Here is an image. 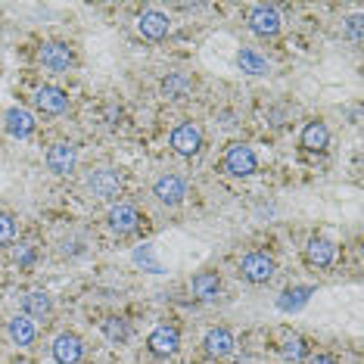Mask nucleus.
Returning a JSON list of instances; mask_svg holds the SVG:
<instances>
[{
  "label": "nucleus",
  "mask_w": 364,
  "mask_h": 364,
  "mask_svg": "<svg viewBox=\"0 0 364 364\" xmlns=\"http://www.w3.org/2000/svg\"><path fill=\"white\" fill-rule=\"evenodd\" d=\"M50 311H53V302H50V296H47V293L35 289V293L26 296V318H41V321H44Z\"/></svg>",
  "instance_id": "22"
},
{
  "label": "nucleus",
  "mask_w": 364,
  "mask_h": 364,
  "mask_svg": "<svg viewBox=\"0 0 364 364\" xmlns=\"http://www.w3.org/2000/svg\"><path fill=\"white\" fill-rule=\"evenodd\" d=\"M103 333H106V339H109L112 346H122V343H128L131 327H128L125 318H115V314H109V318L103 321Z\"/></svg>",
  "instance_id": "23"
},
{
  "label": "nucleus",
  "mask_w": 364,
  "mask_h": 364,
  "mask_svg": "<svg viewBox=\"0 0 364 364\" xmlns=\"http://www.w3.org/2000/svg\"><path fill=\"white\" fill-rule=\"evenodd\" d=\"M137 31L146 41H162L168 35V16L159 13V10H144L137 16Z\"/></svg>",
  "instance_id": "16"
},
{
  "label": "nucleus",
  "mask_w": 364,
  "mask_h": 364,
  "mask_svg": "<svg viewBox=\"0 0 364 364\" xmlns=\"http://www.w3.org/2000/svg\"><path fill=\"white\" fill-rule=\"evenodd\" d=\"M137 225H140V212L134 209V205L119 203V205L109 209V230L112 234L125 237V234H131V230H137Z\"/></svg>",
  "instance_id": "14"
},
{
  "label": "nucleus",
  "mask_w": 364,
  "mask_h": 364,
  "mask_svg": "<svg viewBox=\"0 0 364 364\" xmlns=\"http://www.w3.org/2000/svg\"><path fill=\"white\" fill-rule=\"evenodd\" d=\"M134 264H140V268H146L150 274H162V264L156 262L153 246H140V250H134Z\"/></svg>",
  "instance_id": "26"
},
{
  "label": "nucleus",
  "mask_w": 364,
  "mask_h": 364,
  "mask_svg": "<svg viewBox=\"0 0 364 364\" xmlns=\"http://www.w3.org/2000/svg\"><path fill=\"white\" fill-rule=\"evenodd\" d=\"M35 115H31L28 109H19V106H13L10 112L4 115V128H6V134L10 137H19V140H26L35 134Z\"/></svg>",
  "instance_id": "13"
},
{
  "label": "nucleus",
  "mask_w": 364,
  "mask_h": 364,
  "mask_svg": "<svg viewBox=\"0 0 364 364\" xmlns=\"http://www.w3.org/2000/svg\"><path fill=\"white\" fill-rule=\"evenodd\" d=\"M87 187L97 200H112V196L122 193V175L112 168H97L94 175L87 178Z\"/></svg>",
  "instance_id": "6"
},
{
  "label": "nucleus",
  "mask_w": 364,
  "mask_h": 364,
  "mask_svg": "<svg viewBox=\"0 0 364 364\" xmlns=\"http://www.w3.org/2000/svg\"><path fill=\"white\" fill-rule=\"evenodd\" d=\"M190 289H193V296L200 302H212L221 296V277L215 271H200V274L190 280Z\"/></svg>",
  "instance_id": "18"
},
{
  "label": "nucleus",
  "mask_w": 364,
  "mask_h": 364,
  "mask_svg": "<svg viewBox=\"0 0 364 364\" xmlns=\"http://www.w3.org/2000/svg\"><path fill=\"white\" fill-rule=\"evenodd\" d=\"M47 165H50L53 175H72L78 165V150L69 144V140H60L47 150Z\"/></svg>",
  "instance_id": "5"
},
{
  "label": "nucleus",
  "mask_w": 364,
  "mask_h": 364,
  "mask_svg": "<svg viewBox=\"0 0 364 364\" xmlns=\"http://www.w3.org/2000/svg\"><path fill=\"white\" fill-rule=\"evenodd\" d=\"M311 293H314L311 287H289V289H284V293H280L277 309H280V311H299L302 305L311 299Z\"/></svg>",
  "instance_id": "20"
},
{
  "label": "nucleus",
  "mask_w": 364,
  "mask_h": 364,
  "mask_svg": "<svg viewBox=\"0 0 364 364\" xmlns=\"http://www.w3.org/2000/svg\"><path fill=\"white\" fill-rule=\"evenodd\" d=\"M255 168H259V159H255L252 146L246 144H230L228 153H225V171L234 178H250L255 175Z\"/></svg>",
  "instance_id": "2"
},
{
  "label": "nucleus",
  "mask_w": 364,
  "mask_h": 364,
  "mask_svg": "<svg viewBox=\"0 0 364 364\" xmlns=\"http://www.w3.org/2000/svg\"><path fill=\"white\" fill-rule=\"evenodd\" d=\"M13 255H16V262H19V264H31V262H35V246H31V243H19Z\"/></svg>",
  "instance_id": "28"
},
{
  "label": "nucleus",
  "mask_w": 364,
  "mask_h": 364,
  "mask_svg": "<svg viewBox=\"0 0 364 364\" xmlns=\"http://www.w3.org/2000/svg\"><path fill=\"white\" fill-rule=\"evenodd\" d=\"M346 31H349V38L355 41V44H361V16H352L349 26H346Z\"/></svg>",
  "instance_id": "29"
},
{
  "label": "nucleus",
  "mask_w": 364,
  "mask_h": 364,
  "mask_svg": "<svg viewBox=\"0 0 364 364\" xmlns=\"http://www.w3.org/2000/svg\"><path fill=\"white\" fill-rule=\"evenodd\" d=\"M234 333H230L228 327H212L209 333L203 336V349L209 358H228L230 352H234Z\"/></svg>",
  "instance_id": "11"
},
{
  "label": "nucleus",
  "mask_w": 364,
  "mask_h": 364,
  "mask_svg": "<svg viewBox=\"0 0 364 364\" xmlns=\"http://www.w3.org/2000/svg\"><path fill=\"white\" fill-rule=\"evenodd\" d=\"M190 90H193V81H190L184 72H171V75L162 81V94L168 97V100H184Z\"/></svg>",
  "instance_id": "21"
},
{
  "label": "nucleus",
  "mask_w": 364,
  "mask_h": 364,
  "mask_svg": "<svg viewBox=\"0 0 364 364\" xmlns=\"http://www.w3.org/2000/svg\"><path fill=\"white\" fill-rule=\"evenodd\" d=\"M38 60L47 72H56V75H60V72H69V65L75 63V53H72V47L63 44V41H50V44L41 47Z\"/></svg>",
  "instance_id": "3"
},
{
  "label": "nucleus",
  "mask_w": 364,
  "mask_h": 364,
  "mask_svg": "<svg viewBox=\"0 0 364 364\" xmlns=\"http://www.w3.org/2000/svg\"><path fill=\"white\" fill-rule=\"evenodd\" d=\"M237 65L246 72V75H264V72H268V60L259 56L255 50H240L237 53Z\"/></svg>",
  "instance_id": "25"
},
{
  "label": "nucleus",
  "mask_w": 364,
  "mask_h": 364,
  "mask_svg": "<svg viewBox=\"0 0 364 364\" xmlns=\"http://www.w3.org/2000/svg\"><path fill=\"white\" fill-rule=\"evenodd\" d=\"M31 103H35V109H41L44 115H63L65 109H69V94H65L63 87H41L35 90V97H31Z\"/></svg>",
  "instance_id": "4"
},
{
  "label": "nucleus",
  "mask_w": 364,
  "mask_h": 364,
  "mask_svg": "<svg viewBox=\"0 0 364 364\" xmlns=\"http://www.w3.org/2000/svg\"><path fill=\"white\" fill-rule=\"evenodd\" d=\"M309 364H339L333 355H327V352H321V355H314V358L309 361Z\"/></svg>",
  "instance_id": "30"
},
{
  "label": "nucleus",
  "mask_w": 364,
  "mask_h": 364,
  "mask_svg": "<svg viewBox=\"0 0 364 364\" xmlns=\"http://www.w3.org/2000/svg\"><path fill=\"white\" fill-rule=\"evenodd\" d=\"M153 196H156V200H159L162 205H178V203L187 196V184H184V181H181L178 175H162V178L153 184Z\"/></svg>",
  "instance_id": "12"
},
{
  "label": "nucleus",
  "mask_w": 364,
  "mask_h": 364,
  "mask_svg": "<svg viewBox=\"0 0 364 364\" xmlns=\"http://www.w3.org/2000/svg\"><path fill=\"white\" fill-rule=\"evenodd\" d=\"M250 28L259 38H274L280 31V13L274 10V6H268V4L252 6L250 10Z\"/></svg>",
  "instance_id": "7"
},
{
  "label": "nucleus",
  "mask_w": 364,
  "mask_h": 364,
  "mask_svg": "<svg viewBox=\"0 0 364 364\" xmlns=\"http://www.w3.org/2000/svg\"><path fill=\"white\" fill-rule=\"evenodd\" d=\"M146 346H150V352L159 355V358H168V355H175V352L181 349V333H178V327H168V324L156 327L153 333L146 336Z\"/></svg>",
  "instance_id": "9"
},
{
  "label": "nucleus",
  "mask_w": 364,
  "mask_h": 364,
  "mask_svg": "<svg viewBox=\"0 0 364 364\" xmlns=\"http://www.w3.org/2000/svg\"><path fill=\"white\" fill-rule=\"evenodd\" d=\"M305 262H309L311 268H330V264L336 262V246H333V240H327V237H311L309 246H305Z\"/></svg>",
  "instance_id": "10"
},
{
  "label": "nucleus",
  "mask_w": 364,
  "mask_h": 364,
  "mask_svg": "<svg viewBox=\"0 0 364 364\" xmlns=\"http://www.w3.org/2000/svg\"><path fill=\"white\" fill-rule=\"evenodd\" d=\"M330 144V131L324 122H309V125L302 128V146L309 153H324Z\"/></svg>",
  "instance_id": "19"
},
{
  "label": "nucleus",
  "mask_w": 364,
  "mask_h": 364,
  "mask_svg": "<svg viewBox=\"0 0 364 364\" xmlns=\"http://www.w3.org/2000/svg\"><path fill=\"white\" fill-rule=\"evenodd\" d=\"M16 237V218L10 212H0V243H13Z\"/></svg>",
  "instance_id": "27"
},
{
  "label": "nucleus",
  "mask_w": 364,
  "mask_h": 364,
  "mask_svg": "<svg viewBox=\"0 0 364 364\" xmlns=\"http://www.w3.org/2000/svg\"><path fill=\"white\" fill-rule=\"evenodd\" d=\"M171 146L181 156H196L203 146V131L193 125V122H181V125L171 131Z\"/></svg>",
  "instance_id": "8"
},
{
  "label": "nucleus",
  "mask_w": 364,
  "mask_h": 364,
  "mask_svg": "<svg viewBox=\"0 0 364 364\" xmlns=\"http://www.w3.org/2000/svg\"><path fill=\"white\" fill-rule=\"evenodd\" d=\"M305 355H309V343H305L302 336H287L284 343H280V358L289 364H299Z\"/></svg>",
  "instance_id": "24"
},
{
  "label": "nucleus",
  "mask_w": 364,
  "mask_h": 364,
  "mask_svg": "<svg viewBox=\"0 0 364 364\" xmlns=\"http://www.w3.org/2000/svg\"><path fill=\"white\" fill-rule=\"evenodd\" d=\"M6 336L13 339V346L26 349V346H31V343H35V336H38L35 321L26 318V314H16V318L6 321Z\"/></svg>",
  "instance_id": "17"
},
{
  "label": "nucleus",
  "mask_w": 364,
  "mask_h": 364,
  "mask_svg": "<svg viewBox=\"0 0 364 364\" xmlns=\"http://www.w3.org/2000/svg\"><path fill=\"white\" fill-rule=\"evenodd\" d=\"M277 271V262L268 252H250L240 262V277L250 280V284H268Z\"/></svg>",
  "instance_id": "1"
},
{
  "label": "nucleus",
  "mask_w": 364,
  "mask_h": 364,
  "mask_svg": "<svg viewBox=\"0 0 364 364\" xmlns=\"http://www.w3.org/2000/svg\"><path fill=\"white\" fill-rule=\"evenodd\" d=\"M53 361L56 364H78L81 361V352H85V346H81V339L75 333H60L53 339Z\"/></svg>",
  "instance_id": "15"
}]
</instances>
